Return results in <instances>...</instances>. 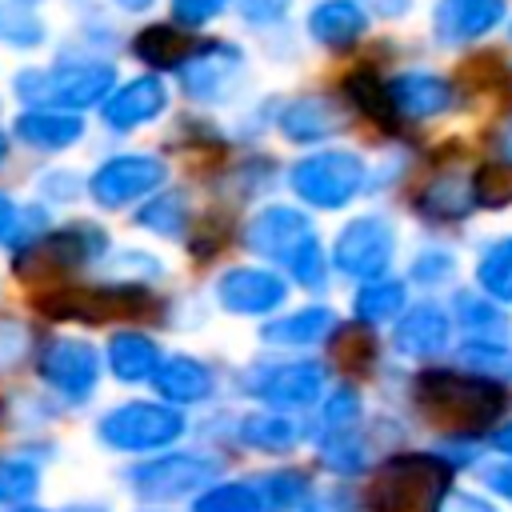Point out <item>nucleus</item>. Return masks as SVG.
Segmentation results:
<instances>
[{"label": "nucleus", "mask_w": 512, "mask_h": 512, "mask_svg": "<svg viewBox=\"0 0 512 512\" xmlns=\"http://www.w3.org/2000/svg\"><path fill=\"white\" fill-rule=\"evenodd\" d=\"M416 404L448 436H476L496 424L504 408V392L496 380H484V376L424 372L416 380Z\"/></svg>", "instance_id": "nucleus-1"}, {"label": "nucleus", "mask_w": 512, "mask_h": 512, "mask_svg": "<svg viewBox=\"0 0 512 512\" xmlns=\"http://www.w3.org/2000/svg\"><path fill=\"white\" fill-rule=\"evenodd\" d=\"M448 488H452V464L428 452H404L376 472L368 504L376 512H444Z\"/></svg>", "instance_id": "nucleus-2"}, {"label": "nucleus", "mask_w": 512, "mask_h": 512, "mask_svg": "<svg viewBox=\"0 0 512 512\" xmlns=\"http://www.w3.org/2000/svg\"><path fill=\"white\" fill-rule=\"evenodd\" d=\"M36 308L52 320H80V324H108V320H132L152 312V296L136 284H68L36 300Z\"/></svg>", "instance_id": "nucleus-3"}, {"label": "nucleus", "mask_w": 512, "mask_h": 512, "mask_svg": "<svg viewBox=\"0 0 512 512\" xmlns=\"http://www.w3.org/2000/svg\"><path fill=\"white\" fill-rule=\"evenodd\" d=\"M180 432H184V416L176 408L152 404V400L120 404V408L104 412L96 424V436L116 452H152V448L172 444Z\"/></svg>", "instance_id": "nucleus-4"}, {"label": "nucleus", "mask_w": 512, "mask_h": 512, "mask_svg": "<svg viewBox=\"0 0 512 512\" xmlns=\"http://www.w3.org/2000/svg\"><path fill=\"white\" fill-rule=\"evenodd\" d=\"M112 64H72V68H48V72H20L16 88L24 100L52 104L56 112L64 108H88L96 100H108L112 92Z\"/></svg>", "instance_id": "nucleus-5"}, {"label": "nucleus", "mask_w": 512, "mask_h": 512, "mask_svg": "<svg viewBox=\"0 0 512 512\" xmlns=\"http://www.w3.org/2000/svg\"><path fill=\"white\" fill-rule=\"evenodd\" d=\"M364 160L356 152H316L292 168V188L316 208H344L364 188Z\"/></svg>", "instance_id": "nucleus-6"}, {"label": "nucleus", "mask_w": 512, "mask_h": 512, "mask_svg": "<svg viewBox=\"0 0 512 512\" xmlns=\"http://www.w3.org/2000/svg\"><path fill=\"white\" fill-rule=\"evenodd\" d=\"M216 476V464L208 456H192V452H176V456H160L148 464H136L128 472V484L140 500H180L200 492L208 480Z\"/></svg>", "instance_id": "nucleus-7"}, {"label": "nucleus", "mask_w": 512, "mask_h": 512, "mask_svg": "<svg viewBox=\"0 0 512 512\" xmlns=\"http://www.w3.org/2000/svg\"><path fill=\"white\" fill-rule=\"evenodd\" d=\"M392 248H396V232L388 220L380 216H360L352 220L340 236H336V248H332V260L344 276H356V280H376L388 264H392Z\"/></svg>", "instance_id": "nucleus-8"}, {"label": "nucleus", "mask_w": 512, "mask_h": 512, "mask_svg": "<svg viewBox=\"0 0 512 512\" xmlns=\"http://www.w3.org/2000/svg\"><path fill=\"white\" fill-rule=\"evenodd\" d=\"M160 184H164V160H156V156H116L104 168H96L88 188H92L96 204L124 208V204L148 196Z\"/></svg>", "instance_id": "nucleus-9"}, {"label": "nucleus", "mask_w": 512, "mask_h": 512, "mask_svg": "<svg viewBox=\"0 0 512 512\" xmlns=\"http://www.w3.org/2000/svg\"><path fill=\"white\" fill-rule=\"evenodd\" d=\"M312 236H316V232H312L308 216L296 212V208H288V204H268L264 212H256V216L248 220V232H244L248 248H252L256 256L276 260V264H288Z\"/></svg>", "instance_id": "nucleus-10"}, {"label": "nucleus", "mask_w": 512, "mask_h": 512, "mask_svg": "<svg viewBox=\"0 0 512 512\" xmlns=\"http://www.w3.org/2000/svg\"><path fill=\"white\" fill-rule=\"evenodd\" d=\"M40 376L72 404L88 400L96 380H100V356L92 344L84 340H56L48 344V352L40 356Z\"/></svg>", "instance_id": "nucleus-11"}, {"label": "nucleus", "mask_w": 512, "mask_h": 512, "mask_svg": "<svg viewBox=\"0 0 512 512\" xmlns=\"http://www.w3.org/2000/svg\"><path fill=\"white\" fill-rule=\"evenodd\" d=\"M244 72V56L232 44H200L180 68V84L192 100H224Z\"/></svg>", "instance_id": "nucleus-12"}, {"label": "nucleus", "mask_w": 512, "mask_h": 512, "mask_svg": "<svg viewBox=\"0 0 512 512\" xmlns=\"http://www.w3.org/2000/svg\"><path fill=\"white\" fill-rule=\"evenodd\" d=\"M284 296H288V284L276 272H264V268H228L216 280L220 308H228L236 316H264V312L280 308Z\"/></svg>", "instance_id": "nucleus-13"}, {"label": "nucleus", "mask_w": 512, "mask_h": 512, "mask_svg": "<svg viewBox=\"0 0 512 512\" xmlns=\"http://www.w3.org/2000/svg\"><path fill=\"white\" fill-rule=\"evenodd\" d=\"M324 388V368L316 360H296V364H276L260 380H252V392L268 400L272 408H304L320 396Z\"/></svg>", "instance_id": "nucleus-14"}, {"label": "nucleus", "mask_w": 512, "mask_h": 512, "mask_svg": "<svg viewBox=\"0 0 512 512\" xmlns=\"http://www.w3.org/2000/svg\"><path fill=\"white\" fill-rule=\"evenodd\" d=\"M104 244H108V236L96 228V224H72V228H64V232H48L36 248H28L24 256H32V264H40V268H48V272H60V268H76V264H84V260H92V256H100L104 252Z\"/></svg>", "instance_id": "nucleus-15"}, {"label": "nucleus", "mask_w": 512, "mask_h": 512, "mask_svg": "<svg viewBox=\"0 0 512 512\" xmlns=\"http://www.w3.org/2000/svg\"><path fill=\"white\" fill-rule=\"evenodd\" d=\"M164 104H168V88L156 76H140V80H128L124 88H116L104 100V120L116 132H128L144 120H156L164 112Z\"/></svg>", "instance_id": "nucleus-16"}, {"label": "nucleus", "mask_w": 512, "mask_h": 512, "mask_svg": "<svg viewBox=\"0 0 512 512\" xmlns=\"http://www.w3.org/2000/svg\"><path fill=\"white\" fill-rule=\"evenodd\" d=\"M504 20V0H440L436 4V36L444 44H464L492 32Z\"/></svg>", "instance_id": "nucleus-17"}, {"label": "nucleus", "mask_w": 512, "mask_h": 512, "mask_svg": "<svg viewBox=\"0 0 512 512\" xmlns=\"http://www.w3.org/2000/svg\"><path fill=\"white\" fill-rule=\"evenodd\" d=\"M448 332H452V324H448V312L440 304H416L396 324V348L404 356L424 360V356H436L448 348Z\"/></svg>", "instance_id": "nucleus-18"}, {"label": "nucleus", "mask_w": 512, "mask_h": 512, "mask_svg": "<svg viewBox=\"0 0 512 512\" xmlns=\"http://www.w3.org/2000/svg\"><path fill=\"white\" fill-rule=\"evenodd\" d=\"M388 104L400 108L404 116L424 120V116H440L452 108V88H448V80H440L432 72H404L388 84Z\"/></svg>", "instance_id": "nucleus-19"}, {"label": "nucleus", "mask_w": 512, "mask_h": 512, "mask_svg": "<svg viewBox=\"0 0 512 512\" xmlns=\"http://www.w3.org/2000/svg\"><path fill=\"white\" fill-rule=\"evenodd\" d=\"M368 28V16L356 0H320L312 12H308V32L328 44V48H348L364 36Z\"/></svg>", "instance_id": "nucleus-20"}, {"label": "nucleus", "mask_w": 512, "mask_h": 512, "mask_svg": "<svg viewBox=\"0 0 512 512\" xmlns=\"http://www.w3.org/2000/svg\"><path fill=\"white\" fill-rule=\"evenodd\" d=\"M152 384H156V392H160L164 400H172V404H200V400H208L212 388H216L212 372H208L200 360H192V356H172V360H164V364L156 368Z\"/></svg>", "instance_id": "nucleus-21"}, {"label": "nucleus", "mask_w": 512, "mask_h": 512, "mask_svg": "<svg viewBox=\"0 0 512 512\" xmlns=\"http://www.w3.org/2000/svg\"><path fill=\"white\" fill-rule=\"evenodd\" d=\"M280 132L296 144H312V140H324V136L340 132V112L320 96H300V100L284 104Z\"/></svg>", "instance_id": "nucleus-22"}, {"label": "nucleus", "mask_w": 512, "mask_h": 512, "mask_svg": "<svg viewBox=\"0 0 512 512\" xmlns=\"http://www.w3.org/2000/svg\"><path fill=\"white\" fill-rule=\"evenodd\" d=\"M16 132H20V140H28L32 148L60 152V148H72V144L84 136V124H80V116H72V112L40 108V112H24V116L16 120Z\"/></svg>", "instance_id": "nucleus-23"}, {"label": "nucleus", "mask_w": 512, "mask_h": 512, "mask_svg": "<svg viewBox=\"0 0 512 512\" xmlns=\"http://www.w3.org/2000/svg\"><path fill=\"white\" fill-rule=\"evenodd\" d=\"M108 364L116 372V380L124 384H140V380H152L156 368H160V348L140 336V332H116L108 340Z\"/></svg>", "instance_id": "nucleus-24"}, {"label": "nucleus", "mask_w": 512, "mask_h": 512, "mask_svg": "<svg viewBox=\"0 0 512 512\" xmlns=\"http://www.w3.org/2000/svg\"><path fill=\"white\" fill-rule=\"evenodd\" d=\"M136 56L144 64H156V68H184L188 56L200 48V40L192 32H176L172 24H152L136 36Z\"/></svg>", "instance_id": "nucleus-25"}, {"label": "nucleus", "mask_w": 512, "mask_h": 512, "mask_svg": "<svg viewBox=\"0 0 512 512\" xmlns=\"http://www.w3.org/2000/svg\"><path fill=\"white\" fill-rule=\"evenodd\" d=\"M472 204H476V192L464 176H436L416 200V208L428 220H460L472 212Z\"/></svg>", "instance_id": "nucleus-26"}, {"label": "nucleus", "mask_w": 512, "mask_h": 512, "mask_svg": "<svg viewBox=\"0 0 512 512\" xmlns=\"http://www.w3.org/2000/svg\"><path fill=\"white\" fill-rule=\"evenodd\" d=\"M336 328V316L328 308H300L292 316L268 320L264 324V340L268 344H316Z\"/></svg>", "instance_id": "nucleus-27"}, {"label": "nucleus", "mask_w": 512, "mask_h": 512, "mask_svg": "<svg viewBox=\"0 0 512 512\" xmlns=\"http://www.w3.org/2000/svg\"><path fill=\"white\" fill-rule=\"evenodd\" d=\"M36 8L40 0H0V40L12 48H36L44 40Z\"/></svg>", "instance_id": "nucleus-28"}, {"label": "nucleus", "mask_w": 512, "mask_h": 512, "mask_svg": "<svg viewBox=\"0 0 512 512\" xmlns=\"http://www.w3.org/2000/svg\"><path fill=\"white\" fill-rule=\"evenodd\" d=\"M296 436H300V428L288 416H272V412L244 416V424H240V440L260 452H288L296 444Z\"/></svg>", "instance_id": "nucleus-29"}, {"label": "nucleus", "mask_w": 512, "mask_h": 512, "mask_svg": "<svg viewBox=\"0 0 512 512\" xmlns=\"http://www.w3.org/2000/svg\"><path fill=\"white\" fill-rule=\"evenodd\" d=\"M476 280L492 300H512V236L484 248L476 264Z\"/></svg>", "instance_id": "nucleus-30"}, {"label": "nucleus", "mask_w": 512, "mask_h": 512, "mask_svg": "<svg viewBox=\"0 0 512 512\" xmlns=\"http://www.w3.org/2000/svg\"><path fill=\"white\" fill-rule=\"evenodd\" d=\"M44 232V212L40 208H20L8 192H0V244L4 248H24Z\"/></svg>", "instance_id": "nucleus-31"}, {"label": "nucleus", "mask_w": 512, "mask_h": 512, "mask_svg": "<svg viewBox=\"0 0 512 512\" xmlns=\"http://www.w3.org/2000/svg\"><path fill=\"white\" fill-rule=\"evenodd\" d=\"M400 308H404V284H396V280H368L356 292V316L364 324L392 320V316H400Z\"/></svg>", "instance_id": "nucleus-32"}, {"label": "nucleus", "mask_w": 512, "mask_h": 512, "mask_svg": "<svg viewBox=\"0 0 512 512\" xmlns=\"http://www.w3.org/2000/svg\"><path fill=\"white\" fill-rule=\"evenodd\" d=\"M192 512H264V504H260L256 484L232 480V484H216V488L200 492L192 500Z\"/></svg>", "instance_id": "nucleus-33"}, {"label": "nucleus", "mask_w": 512, "mask_h": 512, "mask_svg": "<svg viewBox=\"0 0 512 512\" xmlns=\"http://www.w3.org/2000/svg\"><path fill=\"white\" fill-rule=\"evenodd\" d=\"M140 228H148V232H160V236H180L184 232V224H188V208H184V196H176V192H164V196H156V200H148L144 208H140Z\"/></svg>", "instance_id": "nucleus-34"}, {"label": "nucleus", "mask_w": 512, "mask_h": 512, "mask_svg": "<svg viewBox=\"0 0 512 512\" xmlns=\"http://www.w3.org/2000/svg\"><path fill=\"white\" fill-rule=\"evenodd\" d=\"M256 492H260V504H264V508L284 512V508H292V504L304 500L308 476H304V472H288V468H284V472H268V476L256 480Z\"/></svg>", "instance_id": "nucleus-35"}, {"label": "nucleus", "mask_w": 512, "mask_h": 512, "mask_svg": "<svg viewBox=\"0 0 512 512\" xmlns=\"http://www.w3.org/2000/svg\"><path fill=\"white\" fill-rule=\"evenodd\" d=\"M320 456H324V464H328L332 472H340V476H356V472H364V464H368L364 440H360L356 432H328V440L320 444Z\"/></svg>", "instance_id": "nucleus-36"}, {"label": "nucleus", "mask_w": 512, "mask_h": 512, "mask_svg": "<svg viewBox=\"0 0 512 512\" xmlns=\"http://www.w3.org/2000/svg\"><path fill=\"white\" fill-rule=\"evenodd\" d=\"M460 360H464L476 376H484V380H492V376H512V352H508L504 344H496V340H472V344H464V348H460Z\"/></svg>", "instance_id": "nucleus-37"}, {"label": "nucleus", "mask_w": 512, "mask_h": 512, "mask_svg": "<svg viewBox=\"0 0 512 512\" xmlns=\"http://www.w3.org/2000/svg\"><path fill=\"white\" fill-rule=\"evenodd\" d=\"M40 488V468L28 460H0V504H20Z\"/></svg>", "instance_id": "nucleus-38"}, {"label": "nucleus", "mask_w": 512, "mask_h": 512, "mask_svg": "<svg viewBox=\"0 0 512 512\" xmlns=\"http://www.w3.org/2000/svg\"><path fill=\"white\" fill-rule=\"evenodd\" d=\"M456 312H460V324H464L468 332H480V340H496V332L508 328L504 316H500L492 304H484V300H476V296H468V292L456 296Z\"/></svg>", "instance_id": "nucleus-39"}, {"label": "nucleus", "mask_w": 512, "mask_h": 512, "mask_svg": "<svg viewBox=\"0 0 512 512\" xmlns=\"http://www.w3.org/2000/svg\"><path fill=\"white\" fill-rule=\"evenodd\" d=\"M480 204H512V160L500 164H484L476 184H472Z\"/></svg>", "instance_id": "nucleus-40"}, {"label": "nucleus", "mask_w": 512, "mask_h": 512, "mask_svg": "<svg viewBox=\"0 0 512 512\" xmlns=\"http://www.w3.org/2000/svg\"><path fill=\"white\" fill-rule=\"evenodd\" d=\"M356 416H360V396H356V388H336V392L324 400V412H320V420H324L328 432H352Z\"/></svg>", "instance_id": "nucleus-41"}, {"label": "nucleus", "mask_w": 512, "mask_h": 512, "mask_svg": "<svg viewBox=\"0 0 512 512\" xmlns=\"http://www.w3.org/2000/svg\"><path fill=\"white\" fill-rule=\"evenodd\" d=\"M284 268L292 272L296 284H304V288H320V284H324V248H320V240L312 236V240H308Z\"/></svg>", "instance_id": "nucleus-42"}, {"label": "nucleus", "mask_w": 512, "mask_h": 512, "mask_svg": "<svg viewBox=\"0 0 512 512\" xmlns=\"http://www.w3.org/2000/svg\"><path fill=\"white\" fill-rule=\"evenodd\" d=\"M28 352V328L16 320H0V372L16 368Z\"/></svg>", "instance_id": "nucleus-43"}, {"label": "nucleus", "mask_w": 512, "mask_h": 512, "mask_svg": "<svg viewBox=\"0 0 512 512\" xmlns=\"http://www.w3.org/2000/svg\"><path fill=\"white\" fill-rule=\"evenodd\" d=\"M412 276L420 284H440L452 276V256L448 252H420L416 264H412Z\"/></svg>", "instance_id": "nucleus-44"}, {"label": "nucleus", "mask_w": 512, "mask_h": 512, "mask_svg": "<svg viewBox=\"0 0 512 512\" xmlns=\"http://www.w3.org/2000/svg\"><path fill=\"white\" fill-rule=\"evenodd\" d=\"M224 4H228V0H172V16L192 28V24H204V20H212L216 12H224Z\"/></svg>", "instance_id": "nucleus-45"}, {"label": "nucleus", "mask_w": 512, "mask_h": 512, "mask_svg": "<svg viewBox=\"0 0 512 512\" xmlns=\"http://www.w3.org/2000/svg\"><path fill=\"white\" fill-rule=\"evenodd\" d=\"M240 12L256 24H272L288 12V0H240Z\"/></svg>", "instance_id": "nucleus-46"}, {"label": "nucleus", "mask_w": 512, "mask_h": 512, "mask_svg": "<svg viewBox=\"0 0 512 512\" xmlns=\"http://www.w3.org/2000/svg\"><path fill=\"white\" fill-rule=\"evenodd\" d=\"M344 336H348V344H344L340 360H348V364H368V360H372V336H364V332H344Z\"/></svg>", "instance_id": "nucleus-47"}, {"label": "nucleus", "mask_w": 512, "mask_h": 512, "mask_svg": "<svg viewBox=\"0 0 512 512\" xmlns=\"http://www.w3.org/2000/svg\"><path fill=\"white\" fill-rule=\"evenodd\" d=\"M444 512H496V508H492L488 500L472 496V492H456V496L444 500Z\"/></svg>", "instance_id": "nucleus-48"}, {"label": "nucleus", "mask_w": 512, "mask_h": 512, "mask_svg": "<svg viewBox=\"0 0 512 512\" xmlns=\"http://www.w3.org/2000/svg\"><path fill=\"white\" fill-rule=\"evenodd\" d=\"M484 484H488L496 496L512 500V464H496V468H488V472H484Z\"/></svg>", "instance_id": "nucleus-49"}, {"label": "nucleus", "mask_w": 512, "mask_h": 512, "mask_svg": "<svg viewBox=\"0 0 512 512\" xmlns=\"http://www.w3.org/2000/svg\"><path fill=\"white\" fill-rule=\"evenodd\" d=\"M368 4H372L380 16H400V12H408L412 0H368Z\"/></svg>", "instance_id": "nucleus-50"}, {"label": "nucleus", "mask_w": 512, "mask_h": 512, "mask_svg": "<svg viewBox=\"0 0 512 512\" xmlns=\"http://www.w3.org/2000/svg\"><path fill=\"white\" fill-rule=\"evenodd\" d=\"M44 188H64V200H72V196H76V192H72V188H76V176H48Z\"/></svg>", "instance_id": "nucleus-51"}, {"label": "nucleus", "mask_w": 512, "mask_h": 512, "mask_svg": "<svg viewBox=\"0 0 512 512\" xmlns=\"http://www.w3.org/2000/svg\"><path fill=\"white\" fill-rule=\"evenodd\" d=\"M492 444H496L500 452H508V456H512V424H504L500 432H492Z\"/></svg>", "instance_id": "nucleus-52"}, {"label": "nucleus", "mask_w": 512, "mask_h": 512, "mask_svg": "<svg viewBox=\"0 0 512 512\" xmlns=\"http://www.w3.org/2000/svg\"><path fill=\"white\" fill-rule=\"evenodd\" d=\"M120 4H124V8H132V12H144L152 0H120Z\"/></svg>", "instance_id": "nucleus-53"}, {"label": "nucleus", "mask_w": 512, "mask_h": 512, "mask_svg": "<svg viewBox=\"0 0 512 512\" xmlns=\"http://www.w3.org/2000/svg\"><path fill=\"white\" fill-rule=\"evenodd\" d=\"M4 152H8V144H4V136H0V160H4Z\"/></svg>", "instance_id": "nucleus-54"}, {"label": "nucleus", "mask_w": 512, "mask_h": 512, "mask_svg": "<svg viewBox=\"0 0 512 512\" xmlns=\"http://www.w3.org/2000/svg\"><path fill=\"white\" fill-rule=\"evenodd\" d=\"M16 512H44V508H16Z\"/></svg>", "instance_id": "nucleus-55"}]
</instances>
